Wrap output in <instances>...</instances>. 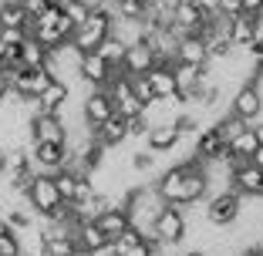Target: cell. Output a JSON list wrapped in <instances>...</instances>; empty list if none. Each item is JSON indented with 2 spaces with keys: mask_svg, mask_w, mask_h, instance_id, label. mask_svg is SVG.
Returning a JSON list of instances; mask_svg holds the SVG:
<instances>
[{
  "mask_svg": "<svg viewBox=\"0 0 263 256\" xmlns=\"http://www.w3.org/2000/svg\"><path fill=\"white\" fill-rule=\"evenodd\" d=\"M256 135H253V128H247L243 135H236V139L226 145V155H233V159H243V162H250V155L256 152Z\"/></svg>",
  "mask_w": 263,
  "mask_h": 256,
  "instance_id": "obj_25",
  "label": "cell"
},
{
  "mask_svg": "<svg viewBox=\"0 0 263 256\" xmlns=\"http://www.w3.org/2000/svg\"><path fill=\"white\" fill-rule=\"evenodd\" d=\"M230 44L233 47H250L253 44V17L250 14L230 17Z\"/></svg>",
  "mask_w": 263,
  "mask_h": 256,
  "instance_id": "obj_21",
  "label": "cell"
},
{
  "mask_svg": "<svg viewBox=\"0 0 263 256\" xmlns=\"http://www.w3.org/2000/svg\"><path fill=\"white\" fill-rule=\"evenodd\" d=\"M24 202L31 206V212L37 219L54 216V212L64 206L61 192H58V186H54V179L44 175V172H34V179L27 182V189H24Z\"/></svg>",
  "mask_w": 263,
  "mask_h": 256,
  "instance_id": "obj_3",
  "label": "cell"
},
{
  "mask_svg": "<svg viewBox=\"0 0 263 256\" xmlns=\"http://www.w3.org/2000/svg\"><path fill=\"white\" fill-rule=\"evenodd\" d=\"M91 135H95V142L105 145V148H122L125 142H128V118L111 115V118H105L98 128H91Z\"/></svg>",
  "mask_w": 263,
  "mask_h": 256,
  "instance_id": "obj_13",
  "label": "cell"
},
{
  "mask_svg": "<svg viewBox=\"0 0 263 256\" xmlns=\"http://www.w3.org/2000/svg\"><path fill=\"white\" fill-rule=\"evenodd\" d=\"M95 54H98V57H101V61L108 64V68H111V71H122V57H125V44H122V41H118V37H111V34H108V37H105V41H101V44H98V51H95Z\"/></svg>",
  "mask_w": 263,
  "mask_h": 256,
  "instance_id": "obj_24",
  "label": "cell"
},
{
  "mask_svg": "<svg viewBox=\"0 0 263 256\" xmlns=\"http://www.w3.org/2000/svg\"><path fill=\"white\" fill-rule=\"evenodd\" d=\"M132 81V94L142 101V105H152L155 101V94H152V85H148V78L145 74H139V78H128Z\"/></svg>",
  "mask_w": 263,
  "mask_h": 256,
  "instance_id": "obj_28",
  "label": "cell"
},
{
  "mask_svg": "<svg viewBox=\"0 0 263 256\" xmlns=\"http://www.w3.org/2000/svg\"><path fill=\"white\" fill-rule=\"evenodd\" d=\"M95 226H98L101 233H105V240L111 243V240H118L132 223H128V212H125V209H115V206H111V209H105L98 219H95Z\"/></svg>",
  "mask_w": 263,
  "mask_h": 256,
  "instance_id": "obj_17",
  "label": "cell"
},
{
  "mask_svg": "<svg viewBox=\"0 0 263 256\" xmlns=\"http://www.w3.org/2000/svg\"><path fill=\"white\" fill-rule=\"evenodd\" d=\"M250 162H253V165H256V169H263V145H260V148H256L253 155H250Z\"/></svg>",
  "mask_w": 263,
  "mask_h": 256,
  "instance_id": "obj_33",
  "label": "cell"
},
{
  "mask_svg": "<svg viewBox=\"0 0 263 256\" xmlns=\"http://www.w3.org/2000/svg\"><path fill=\"white\" fill-rule=\"evenodd\" d=\"M91 7L95 4H88V0H58V10L71 21V27H81L91 14Z\"/></svg>",
  "mask_w": 263,
  "mask_h": 256,
  "instance_id": "obj_26",
  "label": "cell"
},
{
  "mask_svg": "<svg viewBox=\"0 0 263 256\" xmlns=\"http://www.w3.org/2000/svg\"><path fill=\"white\" fill-rule=\"evenodd\" d=\"M155 64H159V61H155L152 47H148L145 41H139V44H128V47H125L122 74H128V78H139V74H148Z\"/></svg>",
  "mask_w": 263,
  "mask_h": 256,
  "instance_id": "obj_10",
  "label": "cell"
},
{
  "mask_svg": "<svg viewBox=\"0 0 263 256\" xmlns=\"http://www.w3.org/2000/svg\"><path fill=\"white\" fill-rule=\"evenodd\" d=\"M81 256H91V253H81Z\"/></svg>",
  "mask_w": 263,
  "mask_h": 256,
  "instance_id": "obj_38",
  "label": "cell"
},
{
  "mask_svg": "<svg viewBox=\"0 0 263 256\" xmlns=\"http://www.w3.org/2000/svg\"><path fill=\"white\" fill-rule=\"evenodd\" d=\"M0 27H31V17L21 7V0H0Z\"/></svg>",
  "mask_w": 263,
  "mask_h": 256,
  "instance_id": "obj_22",
  "label": "cell"
},
{
  "mask_svg": "<svg viewBox=\"0 0 263 256\" xmlns=\"http://www.w3.org/2000/svg\"><path fill=\"white\" fill-rule=\"evenodd\" d=\"M7 94H10V85H7V78H0V105L7 101Z\"/></svg>",
  "mask_w": 263,
  "mask_h": 256,
  "instance_id": "obj_34",
  "label": "cell"
},
{
  "mask_svg": "<svg viewBox=\"0 0 263 256\" xmlns=\"http://www.w3.org/2000/svg\"><path fill=\"white\" fill-rule=\"evenodd\" d=\"M17 54H21V64H24V68H44L51 51H47L37 37H31V34H27V37H24V44L17 47Z\"/></svg>",
  "mask_w": 263,
  "mask_h": 256,
  "instance_id": "obj_20",
  "label": "cell"
},
{
  "mask_svg": "<svg viewBox=\"0 0 263 256\" xmlns=\"http://www.w3.org/2000/svg\"><path fill=\"white\" fill-rule=\"evenodd\" d=\"M230 115L243 118L247 125H253L256 118L263 115V94H260V88H256L253 81H243V85L233 91V98H230Z\"/></svg>",
  "mask_w": 263,
  "mask_h": 256,
  "instance_id": "obj_5",
  "label": "cell"
},
{
  "mask_svg": "<svg viewBox=\"0 0 263 256\" xmlns=\"http://www.w3.org/2000/svg\"><path fill=\"white\" fill-rule=\"evenodd\" d=\"M213 125H216L219 139H223L226 145H230V142L236 139V135H243V132H247V128H250V125L243 122V118H236V115H223V118H216V122H213Z\"/></svg>",
  "mask_w": 263,
  "mask_h": 256,
  "instance_id": "obj_27",
  "label": "cell"
},
{
  "mask_svg": "<svg viewBox=\"0 0 263 256\" xmlns=\"http://www.w3.org/2000/svg\"><path fill=\"white\" fill-rule=\"evenodd\" d=\"M115 115V108H111V98L105 88H91V91L81 98V118H85L88 128H98L105 118Z\"/></svg>",
  "mask_w": 263,
  "mask_h": 256,
  "instance_id": "obj_8",
  "label": "cell"
},
{
  "mask_svg": "<svg viewBox=\"0 0 263 256\" xmlns=\"http://www.w3.org/2000/svg\"><path fill=\"white\" fill-rule=\"evenodd\" d=\"M182 145V132H179L176 125H155L142 135V148L155 152V155H165V152H176Z\"/></svg>",
  "mask_w": 263,
  "mask_h": 256,
  "instance_id": "obj_9",
  "label": "cell"
},
{
  "mask_svg": "<svg viewBox=\"0 0 263 256\" xmlns=\"http://www.w3.org/2000/svg\"><path fill=\"white\" fill-rule=\"evenodd\" d=\"M4 57H7V44L0 41V64H4Z\"/></svg>",
  "mask_w": 263,
  "mask_h": 256,
  "instance_id": "obj_37",
  "label": "cell"
},
{
  "mask_svg": "<svg viewBox=\"0 0 263 256\" xmlns=\"http://www.w3.org/2000/svg\"><path fill=\"white\" fill-rule=\"evenodd\" d=\"M189 236V216L179 206H162V212L152 223V240L162 249H179Z\"/></svg>",
  "mask_w": 263,
  "mask_h": 256,
  "instance_id": "obj_2",
  "label": "cell"
},
{
  "mask_svg": "<svg viewBox=\"0 0 263 256\" xmlns=\"http://www.w3.org/2000/svg\"><path fill=\"white\" fill-rule=\"evenodd\" d=\"M250 128H253V135H256V145H263V118H256Z\"/></svg>",
  "mask_w": 263,
  "mask_h": 256,
  "instance_id": "obj_32",
  "label": "cell"
},
{
  "mask_svg": "<svg viewBox=\"0 0 263 256\" xmlns=\"http://www.w3.org/2000/svg\"><path fill=\"white\" fill-rule=\"evenodd\" d=\"M240 10L253 17V14H260V10H263V0H240Z\"/></svg>",
  "mask_w": 263,
  "mask_h": 256,
  "instance_id": "obj_31",
  "label": "cell"
},
{
  "mask_svg": "<svg viewBox=\"0 0 263 256\" xmlns=\"http://www.w3.org/2000/svg\"><path fill=\"white\" fill-rule=\"evenodd\" d=\"M0 256H24L21 240H17V233H14V229L0 233Z\"/></svg>",
  "mask_w": 263,
  "mask_h": 256,
  "instance_id": "obj_29",
  "label": "cell"
},
{
  "mask_svg": "<svg viewBox=\"0 0 263 256\" xmlns=\"http://www.w3.org/2000/svg\"><path fill=\"white\" fill-rule=\"evenodd\" d=\"M4 165H7V152H4V145H0V175H4Z\"/></svg>",
  "mask_w": 263,
  "mask_h": 256,
  "instance_id": "obj_36",
  "label": "cell"
},
{
  "mask_svg": "<svg viewBox=\"0 0 263 256\" xmlns=\"http://www.w3.org/2000/svg\"><path fill=\"white\" fill-rule=\"evenodd\" d=\"M176 61L182 64H209V51H206V41L199 34H182L176 41Z\"/></svg>",
  "mask_w": 263,
  "mask_h": 256,
  "instance_id": "obj_16",
  "label": "cell"
},
{
  "mask_svg": "<svg viewBox=\"0 0 263 256\" xmlns=\"http://www.w3.org/2000/svg\"><path fill=\"white\" fill-rule=\"evenodd\" d=\"M148 85H152V94L155 98H176V78H172V64H155L152 71L145 74Z\"/></svg>",
  "mask_w": 263,
  "mask_h": 256,
  "instance_id": "obj_18",
  "label": "cell"
},
{
  "mask_svg": "<svg viewBox=\"0 0 263 256\" xmlns=\"http://www.w3.org/2000/svg\"><path fill=\"white\" fill-rule=\"evenodd\" d=\"M24 37H27V31H24V27H0V41H4L7 47H21Z\"/></svg>",
  "mask_w": 263,
  "mask_h": 256,
  "instance_id": "obj_30",
  "label": "cell"
},
{
  "mask_svg": "<svg viewBox=\"0 0 263 256\" xmlns=\"http://www.w3.org/2000/svg\"><path fill=\"white\" fill-rule=\"evenodd\" d=\"M230 189L236 195H263V169H256L253 162H243L233 169Z\"/></svg>",
  "mask_w": 263,
  "mask_h": 256,
  "instance_id": "obj_12",
  "label": "cell"
},
{
  "mask_svg": "<svg viewBox=\"0 0 263 256\" xmlns=\"http://www.w3.org/2000/svg\"><path fill=\"white\" fill-rule=\"evenodd\" d=\"M233 256H256V253H253V246H243V249H236Z\"/></svg>",
  "mask_w": 263,
  "mask_h": 256,
  "instance_id": "obj_35",
  "label": "cell"
},
{
  "mask_svg": "<svg viewBox=\"0 0 263 256\" xmlns=\"http://www.w3.org/2000/svg\"><path fill=\"white\" fill-rule=\"evenodd\" d=\"M27 135L31 142H54V145H64L68 142V128L58 115H44V111H34L27 118Z\"/></svg>",
  "mask_w": 263,
  "mask_h": 256,
  "instance_id": "obj_7",
  "label": "cell"
},
{
  "mask_svg": "<svg viewBox=\"0 0 263 256\" xmlns=\"http://www.w3.org/2000/svg\"><path fill=\"white\" fill-rule=\"evenodd\" d=\"M111 74H115V71L101 61L95 51H91V54H81V57H78V81H85L88 88H105L111 81Z\"/></svg>",
  "mask_w": 263,
  "mask_h": 256,
  "instance_id": "obj_11",
  "label": "cell"
},
{
  "mask_svg": "<svg viewBox=\"0 0 263 256\" xmlns=\"http://www.w3.org/2000/svg\"><path fill=\"white\" fill-rule=\"evenodd\" d=\"M27 155H31L34 172L54 175V172L64 169V162H68V148L54 145V142H31V145H27Z\"/></svg>",
  "mask_w": 263,
  "mask_h": 256,
  "instance_id": "obj_6",
  "label": "cell"
},
{
  "mask_svg": "<svg viewBox=\"0 0 263 256\" xmlns=\"http://www.w3.org/2000/svg\"><path fill=\"white\" fill-rule=\"evenodd\" d=\"M172 78H176V91L186 98V105H189V94L196 91V88L202 85V78H206V64H182V61H176L172 64Z\"/></svg>",
  "mask_w": 263,
  "mask_h": 256,
  "instance_id": "obj_14",
  "label": "cell"
},
{
  "mask_svg": "<svg viewBox=\"0 0 263 256\" xmlns=\"http://www.w3.org/2000/svg\"><path fill=\"white\" fill-rule=\"evenodd\" d=\"M108 34H111V10H108V4H95L88 21L81 24V27H74L71 47H74L78 54H91V51H98V44L108 37Z\"/></svg>",
  "mask_w": 263,
  "mask_h": 256,
  "instance_id": "obj_1",
  "label": "cell"
},
{
  "mask_svg": "<svg viewBox=\"0 0 263 256\" xmlns=\"http://www.w3.org/2000/svg\"><path fill=\"white\" fill-rule=\"evenodd\" d=\"M41 256H81V249H78L74 236H44Z\"/></svg>",
  "mask_w": 263,
  "mask_h": 256,
  "instance_id": "obj_23",
  "label": "cell"
},
{
  "mask_svg": "<svg viewBox=\"0 0 263 256\" xmlns=\"http://www.w3.org/2000/svg\"><path fill=\"white\" fill-rule=\"evenodd\" d=\"M74 243L81 253H95L98 246H105V233H101L98 226H95V219H85V223H78L74 226Z\"/></svg>",
  "mask_w": 263,
  "mask_h": 256,
  "instance_id": "obj_19",
  "label": "cell"
},
{
  "mask_svg": "<svg viewBox=\"0 0 263 256\" xmlns=\"http://www.w3.org/2000/svg\"><path fill=\"white\" fill-rule=\"evenodd\" d=\"M71 98V88L64 85V81H51V85L44 88V91L34 98V111H44V115H58V111L68 105Z\"/></svg>",
  "mask_w": 263,
  "mask_h": 256,
  "instance_id": "obj_15",
  "label": "cell"
},
{
  "mask_svg": "<svg viewBox=\"0 0 263 256\" xmlns=\"http://www.w3.org/2000/svg\"><path fill=\"white\" fill-rule=\"evenodd\" d=\"M202 219H206L209 226H216V229H233V226L243 219V195H236L233 189L209 195Z\"/></svg>",
  "mask_w": 263,
  "mask_h": 256,
  "instance_id": "obj_4",
  "label": "cell"
}]
</instances>
